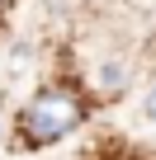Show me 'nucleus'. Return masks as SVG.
<instances>
[{"instance_id": "nucleus-1", "label": "nucleus", "mask_w": 156, "mask_h": 160, "mask_svg": "<svg viewBox=\"0 0 156 160\" xmlns=\"http://www.w3.org/2000/svg\"><path fill=\"white\" fill-rule=\"evenodd\" d=\"M90 108H95V99H90V90L81 85V80L57 75V80H47V85H38L33 99L19 108V118H14V146L19 151H47V146H57L62 137H71L76 127H81L90 118Z\"/></svg>"}, {"instance_id": "nucleus-2", "label": "nucleus", "mask_w": 156, "mask_h": 160, "mask_svg": "<svg viewBox=\"0 0 156 160\" xmlns=\"http://www.w3.org/2000/svg\"><path fill=\"white\" fill-rule=\"evenodd\" d=\"M100 90H104V94H118V90H123V66H104V71H100Z\"/></svg>"}, {"instance_id": "nucleus-3", "label": "nucleus", "mask_w": 156, "mask_h": 160, "mask_svg": "<svg viewBox=\"0 0 156 160\" xmlns=\"http://www.w3.org/2000/svg\"><path fill=\"white\" fill-rule=\"evenodd\" d=\"M142 118H147V122H156V85H151V90H147V99H142Z\"/></svg>"}, {"instance_id": "nucleus-4", "label": "nucleus", "mask_w": 156, "mask_h": 160, "mask_svg": "<svg viewBox=\"0 0 156 160\" xmlns=\"http://www.w3.org/2000/svg\"><path fill=\"white\" fill-rule=\"evenodd\" d=\"M10 5H14V0H0V14H5V10H10Z\"/></svg>"}]
</instances>
